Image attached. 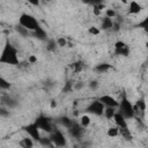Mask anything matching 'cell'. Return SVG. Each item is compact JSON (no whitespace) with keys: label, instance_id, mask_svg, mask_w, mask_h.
I'll return each instance as SVG.
<instances>
[{"label":"cell","instance_id":"6da1fadb","mask_svg":"<svg viewBox=\"0 0 148 148\" xmlns=\"http://www.w3.org/2000/svg\"><path fill=\"white\" fill-rule=\"evenodd\" d=\"M18 61L20 60H18L16 47L13 46L7 40L3 49H2V52L0 54V62L1 64H7V65H17Z\"/></svg>","mask_w":148,"mask_h":148},{"label":"cell","instance_id":"7a4b0ae2","mask_svg":"<svg viewBox=\"0 0 148 148\" xmlns=\"http://www.w3.org/2000/svg\"><path fill=\"white\" fill-rule=\"evenodd\" d=\"M118 112L125 118V119H132L134 118V112H133V104L128 101L126 95H123L119 104H118Z\"/></svg>","mask_w":148,"mask_h":148},{"label":"cell","instance_id":"3957f363","mask_svg":"<svg viewBox=\"0 0 148 148\" xmlns=\"http://www.w3.org/2000/svg\"><path fill=\"white\" fill-rule=\"evenodd\" d=\"M18 25L25 28L28 31H35L38 27H39V23L38 21L30 14H27V13H23L21 14L20 18H18Z\"/></svg>","mask_w":148,"mask_h":148},{"label":"cell","instance_id":"277c9868","mask_svg":"<svg viewBox=\"0 0 148 148\" xmlns=\"http://www.w3.org/2000/svg\"><path fill=\"white\" fill-rule=\"evenodd\" d=\"M34 123L37 125V127L39 128V131H44V132H47V133H51L53 131L50 118H47V117H45L43 114L38 116Z\"/></svg>","mask_w":148,"mask_h":148},{"label":"cell","instance_id":"5b68a950","mask_svg":"<svg viewBox=\"0 0 148 148\" xmlns=\"http://www.w3.org/2000/svg\"><path fill=\"white\" fill-rule=\"evenodd\" d=\"M52 141V143L54 145V147H65L67 141H66V138L65 135L59 131V130H53L51 133H50V136H49Z\"/></svg>","mask_w":148,"mask_h":148},{"label":"cell","instance_id":"8992f818","mask_svg":"<svg viewBox=\"0 0 148 148\" xmlns=\"http://www.w3.org/2000/svg\"><path fill=\"white\" fill-rule=\"evenodd\" d=\"M104 109H105V106L98 99H95V101L90 102V104L87 106V112L95 114V116H102L104 112Z\"/></svg>","mask_w":148,"mask_h":148},{"label":"cell","instance_id":"52a82bcc","mask_svg":"<svg viewBox=\"0 0 148 148\" xmlns=\"http://www.w3.org/2000/svg\"><path fill=\"white\" fill-rule=\"evenodd\" d=\"M83 132H84L83 127H82L79 123H76V121H73L72 126L68 128L69 135H71L72 138H74V139H76V140H80V139L83 136Z\"/></svg>","mask_w":148,"mask_h":148},{"label":"cell","instance_id":"ba28073f","mask_svg":"<svg viewBox=\"0 0 148 148\" xmlns=\"http://www.w3.org/2000/svg\"><path fill=\"white\" fill-rule=\"evenodd\" d=\"M24 131L28 133V135L32 139V140H35V141H39V139H40V133H39V128L37 127V125L35 124V123H31V124H29V125H27L25 127H24Z\"/></svg>","mask_w":148,"mask_h":148},{"label":"cell","instance_id":"9c48e42d","mask_svg":"<svg viewBox=\"0 0 148 148\" xmlns=\"http://www.w3.org/2000/svg\"><path fill=\"white\" fill-rule=\"evenodd\" d=\"M98 101L105 106V108H118V104H119V102L113 97V96H111V95H102L99 98H98Z\"/></svg>","mask_w":148,"mask_h":148},{"label":"cell","instance_id":"30bf717a","mask_svg":"<svg viewBox=\"0 0 148 148\" xmlns=\"http://www.w3.org/2000/svg\"><path fill=\"white\" fill-rule=\"evenodd\" d=\"M114 53L118 54V56L127 57L130 54V47L123 40H117L116 44H114Z\"/></svg>","mask_w":148,"mask_h":148},{"label":"cell","instance_id":"8fae6325","mask_svg":"<svg viewBox=\"0 0 148 148\" xmlns=\"http://www.w3.org/2000/svg\"><path fill=\"white\" fill-rule=\"evenodd\" d=\"M2 104H3V106L7 108V109H13V108L17 106V101H16L15 98H13L12 96L7 95V96L2 97Z\"/></svg>","mask_w":148,"mask_h":148},{"label":"cell","instance_id":"7c38bea8","mask_svg":"<svg viewBox=\"0 0 148 148\" xmlns=\"http://www.w3.org/2000/svg\"><path fill=\"white\" fill-rule=\"evenodd\" d=\"M113 120H114V124L117 125L118 128H125V127H127V121H126V119H125L119 112H116V114H114V117H113Z\"/></svg>","mask_w":148,"mask_h":148},{"label":"cell","instance_id":"4fadbf2b","mask_svg":"<svg viewBox=\"0 0 148 148\" xmlns=\"http://www.w3.org/2000/svg\"><path fill=\"white\" fill-rule=\"evenodd\" d=\"M141 9H142V7L139 2H136V1L128 2V14H132V15L139 14L141 12Z\"/></svg>","mask_w":148,"mask_h":148},{"label":"cell","instance_id":"5bb4252c","mask_svg":"<svg viewBox=\"0 0 148 148\" xmlns=\"http://www.w3.org/2000/svg\"><path fill=\"white\" fill-rule=\"evenodd\" d=\"M112 24H113L112 18L103 17V18H102V23H101V28H102V30H111Z\"/></svg>","mask_w":148,"mask_h":148},{"label":"cell","instance_id":"9a60e30c","mask_svg":"<svg viewBox=\"0 0 148 148\" xmlns=\"http://www.w3.org/2000/svg\"><path fill=\"white\" fill-rule=\"evenodd\" d=\"M34 35H35L36 38H38V39H40V40H44V39L47 38V34H46V31H45L43 28H40V27H38V28L34 31Z\"/></svg>","mask_w":148,"mask_h":148},{"label":"cell","instance_id":"2e32d148","mask_svg":"<svg viewBox=\"0 0 148 148\" xmlns=\"http://www.w3.org/2000/svg\"><path fill=\"white\" fill-rule=\"evenodd\" d=\"M20 146L22 148H32L34 147V140L30 136H25L20 141Z\"/></svg>","mask_w":148,"mask_h":148},{"label":"cell","instance_id":"e0dca14e","mask_svg":"<svg viewBox=\"0 0 148 148\" xmlns=\"http://www.w3.org/2000/svg\"><path fill=\"white\" fill-rule=\"evenodd\" d=\"M39 143H40V146L42 147H44V148H56L54 147V145L52 143V141H51V139L50 138H45V136H40V139H39V141H38Z\"/></svg>","mask_w":148,"mask_h":148},{"label":"cell","instance_id":"ac0fdd59","mask_svg":"<svg viewBox=\"0 0 148 148\" xmlns=\"http://www.w3.org/2000/svg\"><path fill=\"white\" fill-rule=\"evenodd\" d=\"M111 68V65L108 64V62H102V64H98L96 67H95V71L97 73H105L108 72L109 69Z\"/></svg>","mask_w":148,"mask_h":148},{"label":"cell","instance_id":"d6986e66","mask_svg":"<svg viewBox=\"0 0 148 148\" xmlns=\"http://www.w3.org/2000/svg\"><path fill=\"white\" fill-rule=\"evenodd\" d=\"M73 121H74V120H72V119H71L69 117H67V116H62V117H60V118H59V123H60L62 126H65L67 130L72 126Z\"/></svg>","mask_w":148,"mask_h":148},{"label":"cell","instance_id":"ffe728a7","mask_svg":"<svg viewBox=\"0 0 148 148\" xmlns=\"http://www.w3.org/2000/svg\"><path fill=\"white\" fill-rule=\"evenodd\" d=\"M119 134L123 136V139H125V140H127V141L132 140V133L130 132L128 127H125V128H119Z\"/></svg>","mask_w":148,"mask_h":148},{"label":"cell","instance_id":"44dd1931","mask_svg":"<svg viewBox=\"0 0 148 148\" xmlns=\"http://www.w3.org/2000/svg\"><path fill=\"white\" fill-rule=\"evenodd\" d=\"M116 109L114 108H105L104 109V112H103V114L105 116V118L106 119H113V117H114V114H116Z\"/></svg>","mask_w":148,"mask_h":148},{"label":"cell","instance_id":"7402d4cb","mask_svg":"<svg viewBox=\"0 0 148 148\" xmlns=\"http://www.w3.org/2000/svg\"><path fill=\"white\" fill-rule=\"evenodd\" d=\"M83 128L84 127H88L90 125V117L88 114H83L80 117V123H79Z\"/></svg>","mask_w":148,"mask_h":148},{"label":"cell","instance_id":"603a6c76","mask_svg":"<svg viewBox=\"0 0 148 148\" xmlns=\"http://www.w3.org/2000/svg\"><path fill=\"white\" fill-rule=\"evenodd\" d=\"M106 134L109 138H116L119 135V128L118 127H110V128H108Z\"/></svg>","mask_w":148,"mask_h":148},{"label":"cell","instance_id":"cb8c5ba5","mask_svg":"<svg viewBox=\"0 0 148 148\" xmlns=\"http://www.w3.org/2000/svg\"><path fill=\"white\" fill-rule=\"evenodd\" d=\"M135 105H136V108H138V110L140 112H145L146 111V102H145V99H139L135 103Z\"/></svg>","mask_w":148,"mask_h":148},{"label":"cell","instance_id":"d4e9b609","mask_svg":"<svg viewBox=\"0 0 148 148\" xmlns=\"http://www.w3.org/2000/svg\"><path fill=\"white\" fill-rule=\"evenodd\" d=\"M10 88V83L2 76H0V89H9Z\"/></svg>","mask_w":148,"mask_h":148},{"label":"cell","instance_id":"484cf974","mask_svg":"<svg viewBox=\"0 0 148 148\" xmlns=\"http://www.w3.org/2000/svg\"><path fill=\"white\" fill-rule=\"evenodd\" d=\"M16 31H17L22 37H27V36L29 35V31H28L25 28L21 27V25H17V27H16Z\"/></svg>","mask_w":148,"mask_h":148},{"label":"cell","instance_id":"4316f807","mask_svg":"<svg viewBox=\"0 0 148 148\" xmlns=\"http://www.w3.org/2000/svg\"><path fill=\"white\" fill-rule=\"evenodd\" d=\"M116 16H117V13H116V10H114V9H111V8L105 9V17L113 18V17H116Z\"/></svg>","mask_w":148,"mask_h":148},{"label":"cell","instance_id":"83f0119b","mask_svg":"<svg viewBox=\"0 0 148 148\" xmlns=\"http://www.w3.org/2000/svg\"><path fill=\"white\" fill-rule=\"evenodd\" d=\"M56 43H57V45H58L59 47H65V46L67 45V40H66L65 37H59V38L56 40Z\"/></svg>","mask_w":148,"mask_h":148},{"label":"cell","instance_id":"f1b7e54d","mask_svg":"<svg viewBox=\"0 0 148 148\" xmlns=\"http://www.w3.org/2000/svg\"><path fill=\"white\" fill-rule=\"evenodd\" d=\"M56 45H57V43H56L54 39H49V40H47V46H46V49H47L49 51H54V50H56Z\"/></svg>","mask_w":148,"mask_h":148},{"label":"cell","instance_id":"f546056e","mask_svg":"<svg viewBox=\"0 0 148 148\" xmlns=\"http://www.w3.org/2000/svg\"><path fill=\"white\" fill-rule=\"evenodd\" d=\"M9 110L7 109V108H5V106H0V117H2V118H7V117H9Z\"/></svg>","mask_w":148,"mask_h":148},{"label":"cell","instance_id":"4dcf8cb0","mask_svg":"<svg viewBox=\"0 0 148 148\" xmlns=\"http://www.w3.org/2000/svg\"><path fill=\"white\" fill-rule=\"evenodd\" d=\"M82 68H83V65H82V62H81V61H76V62H74V64H73V69H74V72H75V73L81 72V71H82Z\"/></svg>","mask_w":148,"mask_h":148},{"label":"cell","instance_id":"1f68e13d","mask_svg":"<svg viewBox=\"0 0 148 148\" xmlns=\"http://www.w3.org/2000/svg\"><path fill=\"white\" fill-rule=\"evenodd\" d=\"M88 32L91 34V35H94V36H97V35H99L101 30L97 27H90V28H88Z\"/></svg>","mask_w":148,"mask_h":148},{"label":"cell","instance_id":"d6a6232c","mask_svg":"<svg viewBox=\"0 0 148 148\" xmlns=\"http://www.w3.org/2000/svg\"><path fill=\"white\" fill-rule=\"evenodd\" d=\"M111 30L114 31V32H118V31L120 30V22H118V21H113V24H112Z\"/></svg>","mask_w":148,"mask_h":148},{"label":"cell","instance_id":"836d02e7","mask_svg":"<svg viewBox=\"0 0 148 148\" xmlns=\"http://www.w3.org/2000/svg\"><path fill=\"white\" fill-rule=\"evenodd\" d=\"M73 90V84L71 83V82H67L66 84H65V87H64V91L65 92H71Z\"/></svg>","mask_w":148,"mask_h":148},{"label":"cell","instance_id":"e575fe53","mask_svg":"<svg viewBox=\"0 0 148 148\" xmlns=\"http://www.w3.org/2000/svg\"><path fill=\"white\" fill-rule=\"evenodd\" d=\"M28 61L30 62V64H36L37 62V57L36 56H29V58H28Z\"/></svg>","mask_w":148,"mask_h":148},{"label":"cell","instance_id":"d590c367","mask_svg":"<svg viewBox=\"0 0 148 148\" xmlns=\"http://www.w3.org/2000/svg\"><path fill=\"white\" fill-rule=\"evenodd\" d=\"M89 87H90V88H91L92 90H95V89H96V88L98 87V82L94 80V81H91V82L89 83Z\"/></svg>","mask_w":148,"mask_h":148},{"label":"cell","instance_id":"8d00e7d4","mask_svg":"<svg viewBox=\"0 0 148 148\" xmlns=\"http://www.w3.org/2000/svg\"><path fill=\"white\" fill-rule=\"evenodd\" d=\"M92 13H94L96 16H99V15L102 14V10H99V9H98L96 6H94V8H92Z\"/></svg>","mask_w":148,"mask_h":148},{"label":"cell","instance_id":"74e56055","mask_svg":"<svg viewBox=\"0 0 148 148\" xmlns=\"http://www.w3.org/2000/svg\"><path fill=\"white\" fill-rule=\"evenodd\" d=\"M57 105H58V103H57L56 99H51V101H50V108H51V109L57 108Z\"/></svg>","mask_w":148,"mask_h":148}]
</instances>
